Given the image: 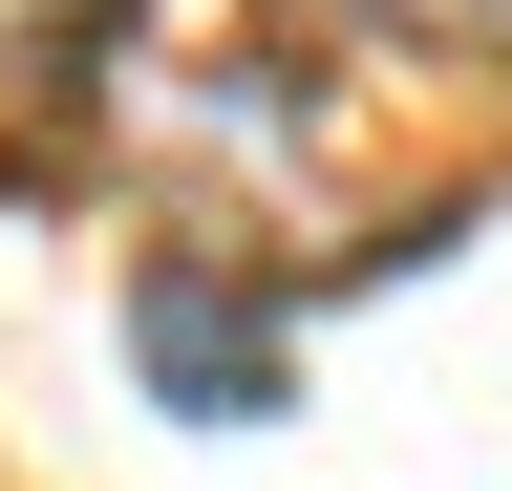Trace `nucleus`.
<instances>
[{
    "mask_svg": "<svg viewBox=\"0 0 512 491\" xmlns=\"http://www.w3.org/2000/svg\"><path fill=\"white\" fill-rule=\"evenodd\" d=\"M320 22H363V43H427V65H491V43H512V0H320Z\"/></svg>",
    "mask_w": 512,
    "mask_h": 491,
    "instance_id": "obj_2",
    "label": "nucleus"
},
{
    "mask_svg": "<svg viewBox=\"0 0 512 491\" xmlns=\"http://www.w3.org/2000/svg\"><path fill=\"white\" fill-rule=\"evenodd\" d=\"M128 385H150L171 427H256V406L299 385V321H278L235 257L171 235V257H128Z\"/></svg>",
    "mask_w": 512,
    "mask_h": 491,
    "instance_id": "obj_1",
    "label": "nucleus"
}]
</instances>
